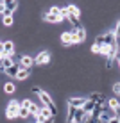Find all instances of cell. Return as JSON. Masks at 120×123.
Returning a JSON list of instances; mask_svg holds the SVG:
<instances>
[{
  "label": "cell",
  "mask_w": 120,
  "mask_h": 123,
  "mask_svg": "<svg viewBox=\"0 0 120 123\" xmlns=\"http://www.w3.org/2000/svg\"><path fill=\"white\" fill-rule=\"evenodd\" d=\"M32 93H38V95H40V98H41V102H43V104H45V107H49L50 111H52V114L56 116V111H57V109H56L54 102L50 100V96L47 95L45 91H41V89H40V87H38V86H36V87H32Z\"/></svg>",
  "instance_id": "6da1fadb"
},
{
  "label": "cell",
  "mask_w": 120,
  "mask_h": 123,
  "mask_svg": "<svg viewBox=\"0 0 120 123\" xmlns=\"http://www.w3.org/2000/svg\"><path fill=\"white\" fill-rule=\"evenodd\" d=\"M20 109H22V104H18L16 100H13L9 105H7V111H6V116L9 120H14V118L20 116Z\"/></svg>",
  "instance_id": "7a4b0ae2"
},
{
  "label": "cell",
  "mask_w": 120,
  "mask_h": 123,
  "mask_svg": "<svg viewBox=\"0 0 120 123\" xmlns=\"http://www.w3.org/2000/svg\"><path fill=\"white\" fill-rule=\"evenodd\" d=\"M49 62H50V54L47 50L45 52H40L36 55V59H34V64L36 66H43V64H49Z\"/></svg>",
  "instance_id": "3957f363"
},
{
  "label": "cell",
  "mask_w": 120,
  "mask_h": 123,
  "mask_svg": "<svg viewBox=\"0 0 120 123\" xmlns=\"http://www.w3.org/2000/svg\"><path fill=\"white\" fill-rule=\"evenodd\" d=\"M13 54H14V45H13V41L2 43V57H11Z\"/></svg>",
  "instance_id": "277c9868"
},
{
  "label": "cell",
  "mask_w": 120,
  "mask_h": 123,
  "mask_svg": "<svg viewBox=\"0 0 120 123\" xmlns=\"http://www.w3.org/2000/svg\"><path fill=\"white\" fill-rule=\"evenodd\" d=\"M86 98H81V96H79V98H70V100H68V105H72V107H77V109H83V105L84 104H86Z\"/></svg>",
  "instance_id": "5b68a950"
},
{
  "label": "cell",
  "mask_w": 120,
  "mask_h": 123,
  "mask_svg": "<svg viewBox=\"0 0 120 123\" xmlns=\"http://www.w3.org/2000/svg\"><path fill=\"white\" fill-rule=\"evenodd\" d=\"M104 45H108V46H115L117 45V36H115V32L104 34Z\"/></svg>",
  "instance_id": "8992f818"
},
{
  "label": "cell",
  "mask_w": 120,
  "mask_h": 123,
  "mask_svg": "<svg viewBox=\"0 0 120 123\" xmlns=\"http://www.w3.org/2000/svg\"><path fill=\"white\" fill-rule=\"evenodd\" d=\"M20 70H23V68H22V64L18 62V64H14L13 68H9V70H6L4 73H7L9 77H14V79H16V77H18V73H20Z\"/></svg>",
  "instance_id": "52a82bcc"
},
{
  "label": "cell",
  "mask_w": 120,
  "mask_h": 123,
  "mask_svg": "<svg viewBox=\"0 0 120 123\" xmlns=\"http://www.w3.org/2000/svg\"><path fill=\"white\" fill-rule=\"evenodd\" d=\"M43 20H45V22H50V23H59L63 20V16H56V14H50V12H45Z\"/></svg>",
  "instance_id": "ba28073f"
},
{
  "label": "cell",
  "mask_w": 120,
  "mask_h": 123,
  "mask_svg": "<svg viewBox=\"0 0 120 123\" xmlns=\"http://www.w3.org/2000/svg\"><path fill=\"white\" fill-rule=\"evenodd\" d=\"M84 118H86V111H84V109H77V112L74 116V121L75 123H84Z\"/></svg>",
  "instance_id": "9c48e42d"
},
{
  "label": "cell",
  "mask_w": 120,
  "mask_h": 123,
  "mask_svg": "<svg viewBox=\"0 0 120 123\" xmlns=\"http://www.w3.org/2000/svg\"><path fill=\"white\" fill-rule=\"evenodd\" d=\"M20 64H22V68H31L34 64V59L29 57V55H23L22 59H20Z\"/></svg>",
  "instance_id": "30bf717a"
},
{
  "label": "cell",
  "mask_w": 120,
  "mask_h": 123,
  "mask_svg": "<svg viewBox=\"0 0 120 123\" xmlns=\"http://www.w3.org/2000/svg\"><path fill=\"white\" fill-rule=\"evenodd\" d=\"M13 66H14V62H13L11 57H2V71L9 70V68H13Z\"/></svg>",
  "instance_id": "8fae6325"
},
{
  "label": "cell",
  "mask_w": 120,
  "mask_h": 123,
  "mask_svg": "<svg viewBox=\"0 0 120 123\" xmlns=\"http://www.w3.org/2000/svg\"><path fill=\"white\" fill-rule=\"evenodd\" d=\"M95 105H97L95 102L88 98V102H86V104L83 105V109H84V111H86V112H93V111H95Z\"/></svg>",
  "instance_id": "7c38bea8"
},
{
  "label": "cell",
  "mask_w": 120,
  "mask_h": 123,
  "mask_svg": "<svg viewBox=\"0 0 120 123\" xmlns=\"http://www.w3.org/2000/svg\"><path fill=\"white\" fill-rule=\"evenodd\" d=\"M61 41H63V45L74 43V39H72V32H63V34H61Z\"/></svg>",
  "instance_id": "4fadbf2b"
},
{
  "label": "cell",
  "mask_w": 120,
  "mask_h": 123,
  "mask_svg": "<svg viewBox=\"0 0 120 123\" xmlns=\"http://www.w3.org/2000/svg\"><path fill=\"white\" fill-rule=\"evenodd\" d=\"M66 9H68V12H70L72 16H75V18H79V16H81V9H79V7H75V6H72V4H70V6H66Z\"/></svg>",
  "instance_id": "5bb4252c"
},
{
  "label": "cell",
  "mask_w": 120,
  "mask_h": 123,
  "mask_svg": "<svg viewBox=\"0 0 120 123\" xmlns=\"http://www.w3.org/2000/svg\"><path fill=\"white\" fill-rule=\"evenodd\" d=\"M31 75V71H29V68H23V70H20V73H18V77H16V80H25Z\"/></svg>",
  "instance_id": "9a60e30c"
},
{
  "label": "cell",
  "mask_w": 120,
  "mask_h": 123,
  "mask_svg": "<svg viewBox=\"0 0 120 123\" xmlns=\"http://www.w3.org/2000/svg\"><path fill=\"white\" fill-rule=\"evenodd\" d=\"M75 32L79 34V39H81V43H83V41L86 39V31H84L81 25H77V27H75Z\"/></svg>",
  "instance_id": "2e32d148"
},
{
  "label": "cell",
  "mask_w": 120,
  "mask_h": 123,
  "mask_svg": "<svg viewBox=\"0 0 120 123\" xmlns=\"http://www.w3.org/2000/svg\"><path fill=\"white\" fill-rule=\"evenodd\" d=\"M41 116H43L45 120H49V118H52L54 114H52V111H50L49 107H43V109H41Z\"/></svg>",
  "instance_id": "e0dca14e"
},
{
  "label": "cell",
  "mask_w": 120,
  "mask_h": 123,
  "mask_svg": "<svg viewBox=\"0 0 120 123\" xmlns=\"http://www.w3.org/2000/svg\"><path fill=\"white\" fill-rule=\"evenodd\" d=\"M118 105H120V104H118V100H117V98H111V100H108V107H109V109H117Z\"/></svg>",
  "instance_id": "ac0fdd59"
},
{
  "label": "cell",
  "mask_w": 120,
  "mask_h": 123,
  "mask_svg": "<svg viewBox=\"0 0 120 123\" xmlns=\"http://www.w3.org/2000/svg\"><path fill=\"white\" fill-rule=\"evenodd\" d=\"M4 91H6V93H14V84L7 82L6 86H4Z\"/></svg>",
  "instance_id": "d6986e66"
},
{
  "label": "cell",
  "mask_w": 120,
  "mask_h": 123,
  "mask_svg": "<svg viewBox=\"0 0 120 123\" xmlns=\"http://www.w3.org/2000/svg\"><path fill=\"white\" fill-rule=\"evenodd\" d=\"M99 120H100L102 123H106V121H109V120H111V116H108V112H106V111H102V114L99 116Z\"/></svg>",
  "instance_id": "ffe728a7"
},
{
  "label": "cell",
  "mask_w": 120,
  "mask_h": 123,
  "mask_svg": "<svg viewBox=\"0 0 120 123\" xmlns=\"http://www.w3.org/2000/svg\"><path fill=\"white\" fill-rule=\"evenodd\" d=\"M109 52H111V46H108V45H102V46H100V54L109 55Z\"/></svg>",
  "instance_id": "44dd1931"
},
{
  "label": "cell",
  "mask_w": 120,
  "mask_h": 123,
  "mask_svg": "<svg viewBox=\"0 0 120 123\" xmlns=\"http://www.w3.org/2000/svg\"><path fill=\"white\" fill-rule=\"evenodd\" d=\"M29 114H31V111H29V109H25V107L20 109V118H27Z\"/></svg>",
  "instance_id": "7402d4cb"
},
{
  "label": "cell",
  "mask_w": 120,
  "mask_h": 123,
  "mask_svg": "<svg viewBox=\"0 0 120 123\" xmlns=\"http://www.w3.org/2000/svg\"><path fill=\"white\" fill-rule=\"evenodd\" d=\"M4 25H6V27H11L13 25V16H6V18H4Z\"/></svg>",
  "instance_id": "603a6c76"
},
{
  "label": "cell",
  "mask_w": 120,
  "mask_h": 123,
  "mask_svg": "<svg viewBox=\"0 0 120 123\" xmlns=\"http://www.w3.org/2000/svg\"><path fill=\"white\" fill-rule=\"evenodd\" d=\"M31 105H32V102L29 100V98H25V100H22V107H25V109H31Z\"/></svg>",
  "instance_id": "cb8c5ba5"
},
{
  "label": "cell",
  "mask_w": 120,
  "mask_h": 123,
  "mask_svg": "<svg viewBox=\"0 0 120 123\" xmlns=\"http://www.w3.org/2000/svg\"><path fill=\"white\" fill-rule=\"evenodd\" d=\"M72 39H74V43H81V39H79V34H77L75 31L72 32Z\"/></svg>",
  "instance_id": "d4e9b609"
},
{
  "label": "cell",
  "mask_w": 120,
  "mask_h": 123,
  "mask_svg": "<svg viewBox=\"0 0 120 123\" xmlns=\"http://www.w3.org/2000/svg\"><path fill=\"white\" fill-rule=\"evenodd\" d=\"M92 52H93V54H100V46L93 43V45H92Z\"/></svg>",
  "instance_id": "484cf974"
},
{
  "label": "cell",
  "mask_w": 120,
  "mask_h": 123,
  "mask_svg": "<svg viewBox=\"0 0 120 123\" xmlns=\"http://www.w3.org/2000/svg\"><path fill=\"white\" fill-rule=\"evenodd\" d=\"M102 98V96L100 95H99V93H93V95L92 96H90V100H93V102H99V100H100Z\"/></svg>",
  "instance_id": "4316f807"
},
{
  "label": "cell",
  "mask_w": 120,
  "mask_h": 123,
  "mask_svg": "<svg viewBox=\"0 0 120 123\" xmlns=\"http://www.w3.org/2000/svg\"><path fill=\"white\" fill-rule=\"evenodd\" d=\"M115 36H117V37H120V22L117 23V29H115Z\"/></svg>",
  "instance_id": "83f0119b"
},
{
  "label": "cell",
  "mask_w": 120,
  "mask_h": 123,
  "mask_svg": "<svg viewBox=\"0 0 120 123\" xmlns=\"http://www.w3.org/2000/svg\"><path fill=\"white\" fill-rule=\"evenodd\" d=\"M108 123H120V118H118V116H113V118H111V120H109Z\"/></svg>",
  "instance_id": "f1b7e54d"
},
{
  "label": "cell",
  "mask_w": 120,
  "mask_h": 123,
  "mask_svg": "<svg viewBox=\"0 0 120 123\" xmlns=\"http://www.w3.org/2000/svg\"><path fill=\"white\" fill-rule=\"evenodd\" d=\"M113 91L117 93V95H120V84H115V86H113Z\"/></svg>",
  "instance_id": "f546056e"
},
{
  "label": "cell",
  "mask_w": 120,
  "mask_h": 123,
  "mask_svg": "<svg viewBox=\"0 0 120 123\" xmlns=\"http://www.w3.org/2000/svg\"><path fill=\"white\" fill-rule=\"evenodd\" d=\"M115 116H118V118H120V105H118L117 109H115Z\"/></svg>",
  "instance_id": "4dcf8cb0"
},
{
  "label": "cell",
  "mask_w": 120,
  "mask_h": 123,
  "mask_svg": "<svg viewBox=\"0 0 120 123\" xmlns=\"http://www.w3.org/2000/svg\"><path fill=\"white\" fill-rule=\"evenodd\" d=\"M88 123H102V121H100V120H90Z\"/></svg>",
  "instance_id": "1f68e13d"
},
{
  "label": "cell",
  "mask_w": 120,
  "mask_h": 123,
  "mask_svg": "<svg viewBox=\"0 0 120 123\" xmlns=\"http://www.w3.org/2000/svg\"><path fill=\"white\" fill-rule=\"evenodd\" d=\"M118 64H120V57H118Z\"/></svg>",
  "instance_id": "d6a6232c"
},
{
  "label": "cell",
  "mask_w": 120,
  "mask_h": 123,
  "mask_svg": "<svg viewBox=\"0 0 120 123\" xmlns=\"http://www.w3.org/2000/svg\"><path fill=\"white\" fill-rule=\"evenodd\" d=\"M72 123H75V121H72Z\"/></svg>",
  "instance_id": "836d02e7"
}]
</instances>
